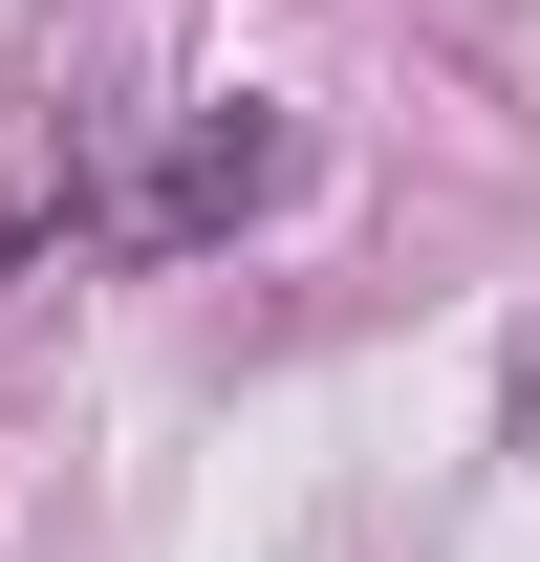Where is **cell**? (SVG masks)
Masks as SVG:
<instances>
[{
    "label": "cell",
    "instance_id": "1",
    "mask_svg": "<svg viewBox=\"0 0 540 562\" xmlns=\"http://www.w3.org/2000/svg\"><path fill=\"white\" fill-rule=\"evenodd\" d=\"M303 195V131L281 109H216V131H173V173L131 195V260H195V238H238V216Z\"/></svg>",
    "mask_w": 540,
    "mask_h": 562
},
{
    "label": "cell",
    "instance_id": "2",
    "mask_svg": "<svg viewBox=\"0 0 540 562\" xmlns=\"http://www.w3.org/2000/svg\"><path fill=\"white\" fill-rule=\"evenodd\" d=\"M519 454H540V347H519Z\"/></svg>",
    "mask_w": 540,
    "mask_h": 562
}]
</instances>
